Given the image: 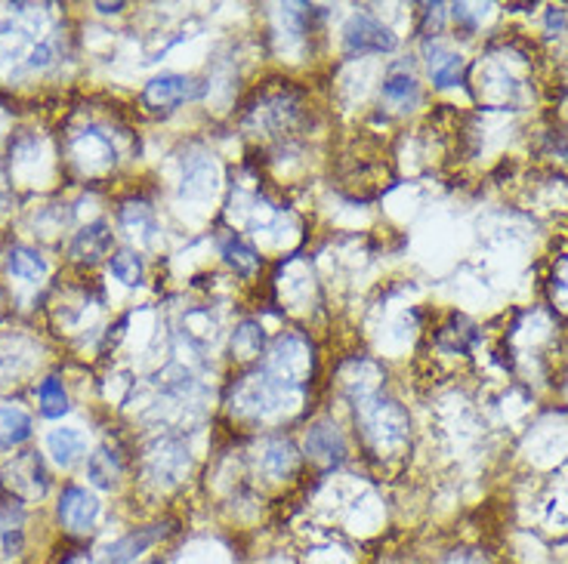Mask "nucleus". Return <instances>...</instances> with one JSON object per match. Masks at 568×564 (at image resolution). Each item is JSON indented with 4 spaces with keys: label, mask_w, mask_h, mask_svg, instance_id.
Listing matches in <instances>:
<instances>
[{
    "label": "nucleus",
    "mask_w": 568,
    "mask_h": 564,
    "mask_svg": "<svg viewBox=\"0 0 568 564\" xmlns=\"http://www.w3.org/2000/svg\"><path fill=\"white\" fill-rule=\"evenodd\" d=\"M7 268H10V275L19 278V281L38 284L47 275V259L38 250H31V247H13L10 256H7Z\"/></svg>",
    "instance_id": "4be33fe9"
},
{
    "label": "nucleus",
    "mask_w": 568,
    "mask_h": 564,
    "mask_svg": "<svg viewBox=\"0 0 568 564\" xmlns=\"http://www.w3.org/2000/svg\"><path fill=\"white\" fill-rule=\"evenodd\" d=\"M97 10H100V13H121V10H124V3H112V7H109V3H100Z\"/></svg>",
    "instance_id": "c85d7f7f"
},
{
    "label": "nucleus",
    "mask_w": 568,
    "mask_h": 564,
    "mask_svg": "<svg viewBox=\"0 0 568 564\" xmlns=\"http://www.w3.org/2000/svg\"><path fill=\"white\" fill-rule=\"evenodd\" d=\"M71 157L87 173H100L114 167V145L100 130H84L81 136L71 140Z\"/></svg>",
    "instance_id": "9d476101"
},
{
    "label": "nucleus",
    "mask_w": 568,
    "mask_h": 564,
    "mask_svg": "<svg viewBox=\"0 0 568 564\" xmlns=\"http://www.w3.org/2000/svg\"><path fill=\"white\" fill-rule=\"evenodd\" d=\"M220 254H223L229 266L235 268V275H244V278L254 275L256 266H260V256H256L254 247L244 238H239L235 232H229L226 238L220 240Z\"/></svg>",
    "instance_id": "412c9836"
},
{
    "label": "nucleus",
    "mask_w": 568,
    "mask_h": 564,
    "mask_svg": "<svg viewBox=\"0 0 568 564\" xmlns=\"http://www.w3.org/2000/svg\"><path fill=\"white\" fill-rule=\"evenodd\" d=\"M516 59H523L516 50H500V53H491V57H485L479 62V69H476V96H479V102L504 109V105H510L526 93V78L519 74Z\"/></svg>",
    "instance_id": "7ed1b4c3"
},
{
    "label": "nucleus",
    "mask_w": 568,
    "mask_h": 564,
    "mask_svg": "<svg viewBox=\"0 0 568 564\" xmlns=\"http://www.w3.org/2000/svg\"><path fill=\"white\" fill-rule=\"evenodd\" d=\"M47 484L50 479L38 453H19L13 463H7L3 469V488L19 500H41L47 494Z\"/></svg>",
    "instance_id": "423d86ee"
},
{
    "label": "nucleus",
    "mask_w": 568,
    "mask_h": 564,
    "mask_svg": "<svg viewBox=\"0 0 568 564\" xmlns=\"http://www.w3.org/2000/svg\"><path fill=\"white\" fill-rule=\"evenodd\" d=\"M297 404L300 386L272 377L266 367L251 373V377H244L232 389V398H229L232 413L244 417V420H275V417H284L287 410H294Z\"/></svg>",
    "instance_id": "f257e3e1"
},
{
    "label": "nucleus",
    "mask_w": 568,
    "mask_h": 564,
    "mask_svg": "<svg viewBox=\"0 0 568 564\" xmlns=\"http://www.w3.org/2000/svg\"><path fill=\"white\" fill-rule=\"evenodd\" d=\"M260 465L270 479H291L297 472V451L291 441L284 438H272L263 444V453H260Z\"/></svg>",
    "instance_id": "dca6fc26"
},
{
    "label": "nucleus",
    "mask_w": 568,
    "mask_h": 564,
    "mask_svg": "<svg viewBox=\"0 0 568 564\" xmlns=\"http://www.w3.org/2000/svg\"><path fill=\"white\" fill-rule=\"evenodd\" d=\"M550 299L556 302V309L568 315V256H559L550 275Z\"/></svg>",
    "instance_id": "bb28decb"
},
{
    "label": "nucleus",
    "mask_w": 568,
    "mask_h": 564,
    "mask_svg": "<svg viewBox=\"0 0 568 564\" xmlns=\"http://www.w3.org/2000/svg\"><path fill=\"white\" fill-rule=\"evenodd\" d=\"M112 247V232L105 223H93V226H84L74 238H71L69 256L71 263H81V266H93L97 259L109 254Z\"/></svg>",
    "instance_id": "ddd939ff"
},
{
    "label": "nucleus",
    "mask_w": 568,
    "mask_h": 564,
    "mask_svg": "<svg viewBox=\"0 0 568 564\" xmlns=\"http://www.w3.org/2000/svg\"><path fill=\"white\" fill-rule=\"evenodd\" d=\"M216 188H220V167H216V161L204 155L192 157L183 173V188H180L183 198L207 201L216 195Z\"/></svg>",
    "instance_id": "f8f14e48"
},
{
    "label": "nucleus",
    "mask_w": 568,
    "mask_h": 564,
    "mask_svg": "<svg viewBox=\"0 0 568 564\" xmlns=\"http://www.w3.org/2000/svg\"><path fill=\"white\" fill-rule=\"evenodd\" d=\"M38 401H41V413L57 420L69 410V396H65V386L59 377H47V380L38 386Z\"/></svg>",
    "instance_id": "a878e982"
},
{
    "label": "nucleus",
    "mask_w": 568,
    "mask_h": 564,
    "mask_svg": "<svg viewBox=\"0 0 568 564\" xmlns=\"http://www.w3.org/2000/svg\"><path fill=\"white\" fill-rule=\"evenodd\" d=\"M109 268H112L114 281H121L124 287H140L142 278H145V266H142V256L136 250H118V254H112Z\"/></svg>",
    "instance_id": "393cba45"
},
{
    "label": "nucleus",
    "mask_w": 568,
    "mask_h": 564,
    "mask_svg": "<svg viewBox=\"0 0 568 564\" xmlns=\"http://www.w3.org/2000/svg\"><path fill=\"white\" fill-rule=\"evenodd\" d=\"M266 370H270L272 377H278V380L300 386V382L313 373V349H310V342L303 337H297V334H284V337L272 346Z\"/></svg>",
    "instance_id": "39448f33"
},
{
    "label": "nucleus",
    "mask_w": 568,
    "mask_h": 564,
    "mask_svg": "<svg viewBox=\"0 0 568 564\" xmlns=\"http://www.w3.org/2000/svg\"><path fill=\"white\" fill-rule=\"evenodd\" d=\"M121 226L128 228L130 238L142 240V244H152L158 232V219L155 211L149 204H128L121 211Z\"/></svg>",
    "instance_id": "5701e85b"
},
{
    "label": "nucleus",
    "mask_w": 568,
    "mask_h": 564,
    "mask_svg": "<svg viewBox=\"0 0 568 564\" xmlns=\"http://www.w3.org/2000/svg\"><path fill=\"white\" fill-rule=\"evenodd\" d=\"M189 469V451L180 438H161L145 457V472L158 488H173Z\"/></svg>",
    "instance_id": "0eeeda50"
},
{
    "label": "nucleus",
    "mask_w": 568,
    "mask_h": 564,
    "mask_svg": "<svg viewBox=\"0 0 568 564\" xmlns=\"http://www.w3.org/2000/svg\"><path fill=\"white\" fill-rule=\"evenodd\" d=\"M31 417L22 408H16V404H3L0 408V448L3 451H10L16 444H22V441H29L31 438Z\"/></svg>",
    "instance_id": "6ab92c4d"
},
{
    "label": "nucleus",
    "mask_w": 568,
    "mask_h": 564,
    "mask_svg": "<svg viewBox=\"0 0 568 564\" xmlns=\"http://www.w3.org/2000/svg\"><path fill=\"white\" fill-rule=\"evenodd\" d=\"M429 74L436 86H455L464 78V57L445 47H433L429 50Z\"/></svg>",
    "instance_id": "aec40b11"
},
{
    "label": "nucleus",
    "mask_w": 568,
    "mask_h": 564,
    "mask_svg": "<svg viewBox=\"0 0 568 564\" xmlns=\"http://www.w3.org/2000/svg\"><path fill=\"white\" fill-rule=\"evenodd\" d=\"M442 564H479V558L473 552H452Z\"/></svg>",
    "instance_id": "cd10ccee"
},
{
    "label": "nucleus",
    "mask_w": 568,
    "mask_h": 564,
    "mask_svg": "<svg viewBox=\"0 0 568 564\" xmlns=\"http://www.w3.org/2000/svg\"><path fill=\"white\" fill-rule=\"evenodd\" d=\"M396 34L386 29L381 19L368 13H353L343 25V50L349 57H377L396 50Z\"/></svg>",
    "instance_id": "20e7f679"
},
{
    "label": "nucleus",
    "mask_w": 568,
    "mask_h": 564,
    "mask_svg": "<svg viewBox=\"0 0 568 564\" xmlns=\"http://www.w3.org/2000/svg\"><path fill=\"white\" fill-rule=\"evenodd\" d=\"M355 420H358V429H362V435L374 451L393 453L398 448H405V441H408V429H412L408 413L393 398L371 396L365 401H358Z\"/></svg>",
    "instance_id": "f03ea898"
},
{
    "label": "nucleus",
    "mask_w": 568,
    "mask_h": 564,
    "mask_svg": "<svg viewBox=\"0 0 568 564\" xmlns=\"http://www.w3.org/2000/svg\"><path fill=\"white\" fill-rule=\"evenodd\" d=\"M263 346H266V334H263V327L256 325V321H242V325L235 327V334H232V355L239 361H254L256 355L263 352Z\"/></svg>",
    "instance_id": "b1692460"
},
{
    "label": "nucleus",
    "mask_w": 568,
    "mask_h": 564,
    "mask_svg": "<svg viewBox=\"0 0 568 564\" xmlns=\"http://www.w3.org/2000/svg\"><path fill=\"white\" fill-rule=\"evenodd\" d=\"M164 536L161 524H149V527H136L130 534L118 536L112 546H105L100 564H133L142 552H149L158 540Z\"/></svg>",
    "instance_id": "9b49d317"
},
{
    "label": "nucleus",
    "mask_w": 568,
    "mask_h": 564,
    "mask_svg": "<svg viewBox=\"0 0 568 564\" xmlns=\"http://www.w3.org/2000/svg\"><path fill=\"white\" fill-rule=\"evenodd\" d=\"M140 564H164L161 558H149V562H140Z\"/></svg>",
    "instance_id": "c756f323"
},
{
    "label": "nucleus",
    "mask_w": 568,
    "mask_h": 564,
    "mask_svg": "<svg viewBox=\"0 0 568 564\" xmlns=\"http://www.w3.org/2000/svg\"><path fill=\"white\" fill-rule=\"evenodd\" d=\"M384 102L396 112H408L420 102V86L408 71H393L384 81Z\"/></svg>",
    "instance_id": "a211bd4d"
},
{
    "label": "nucleus",
    "mask_w": 568,
    "mask_h": 564,
    "mask_svg": "<svg viewBox=\"0 0 568 564\" xmlns=\"http://www.w3.org/2000/svg\"><path fill=\"white\" fill-rule=\"evenodd\" d=\"M87 451V438L81 429H71V425H59L47 435V453L53 457V463L69 469L74 465Z\"/></svg>",
    "instance_id": "2eb2a0df"
},
{
    "label": "nucleus",
    "mask_w": 568,
    "mask_h": 564,
    "mask_svg": "<svg viewBox=\"0 0 568 564\" xmlns=\"http://www.w3.org/2000/svg\"><path fill=\"white\" fill-rule=\"evenodd\" d=\"M306 453L318 460V463L334 465L341 463L343 453H346V441L337 432V425L331 423H315L306 435Z\"/></svg>",
    "instance_id": "4468645a"
},
{
    "label": "nucleus",
    "mask_w": 568,
    "mask_h": 564,
    "mask_svg": "<svg viewBox=\"0 0 568 564\" xmlns=\"http://www.w3.org/2000/svg\"><path fill=\"white\" fill-rule=\"evenodd\" d=\"M121 457L118 451H112L109 444H102L100 451L90 453V460H87V479L93 488H100V491H112L118 479H121Z\"/></svg>",
    "instance_id": "f3484780"
},
{
    "label": "nucleus",
    "mask_w": 568,
    "mask_h": 564,
    "mask_svg": "<svg viewBox=\"0 0 568 564\" xmlns=\"http://www.w3.org/2000/svg\"><path fill=\"white\" fill-rule=\"evenodd\" d=\"M192 96V81L183 74H158L142 86V105L149 112H173Z\"/></svg>",
    "instance_id": "1a4fd4ad"
},
{
    "label": "nucleus",
    "mask_w": 568,
    "mask_h": 564,
    "mask_svg": "<svg viewBox=\"0 0 568 564\" xmlns=\"http://www.w3.org/2000/svg\"><path fill=\"white\" fill-rule=\"evenodd\" d=\"M100 500L90 494L87 488H78V484H71L62 491L59 496V524L69 531V534H90L93 531V524L100 519Z\"/></svg>",
    "instance_id": "6e6552de"
}]
</instances>
